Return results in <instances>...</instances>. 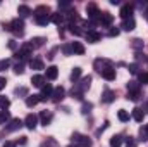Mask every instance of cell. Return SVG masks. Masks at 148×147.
Wrapping results in <instances>:
<instances>
[{"instance_id": "41", "label": "cell", "mask_w": 148, "mask_h": 147, "mask_svg": "<svg viewBox=\"0 0 148 147\" xmlns=\"http://www.w3.org/2000/svg\"><path fill=\"white\" fill-rule=\"evenodd\" d=\"M62 52H64L66 55H71V54H73V49H71V45H62Z\"/></svg>"}, {"instance_id": "20", "label": "cell", "mask_w": 148, "mask_h": 147, "mask_svg": "<svg viewBox=\"0 0 148 147\" xmlns=\"http://www.w3.org/2000/svg\"><path fill=\"white\" fill-rule=\"evenodd\" d=\"M38 102H41L40 101V94H36V95H28L26 97V106L28 107H35Z\"/></svg>"}, {"instance_id": "3", "label": "cell", "mask_w": 148, "mask_h": 147, "mask_svg": "<svg viewBox=\"0 0 148 147\" xmlns=\"http://www.w3.org/2000/svg\"><path fill=\"white\" fill-rule=\"evenodd\" d=\"M86 12H88V17H90V21H91L93 24H97V23L100 21V16H102V12L98 10V7H97L95 3H90V5L86 7Z\"/></svg>"}, {"instance_id": "26", "label": "cell", "mask_w": 148, "mask_h": 147, "mask_svg": "<svg viewBox=\"0 0 148 147\" xmlns=\"http://www.w3.org/2000/svg\"><path fill=\"white\" fill-rule=\"evenodd\" d=\"M114 99H115V94H114L112 90H105V92H103V95H102V101H103V102H107V104L112 102Z\"/></svg>"}, {"instance_id": "39", "label": "cell", "mask_w": 148, "mask_h": 147, "mask_svg": "<svg viewBox=\"0 0 148 147\" xmlns=\"http://www.w3.org/2000/svg\"><path fill=\"white\" fill-rule=\"evenodd\" d=\"M140 133H141V137H143L141 140H148V125H145V128H141Z\"/></svg>"}, {"instance_id": "50", "label": "cell", "mask_w": 148, "mask_h": 147, "mask_svg": "<svg viewBox=\"0 0 148 147\" xmlns=\"http://www.w3.org/2000/svg\"><path fill=\"white\" fill-rule=\"evenodd\" d=\"M3 147H16V144H14V142H5Z\"/></svg>"}, {"instance_id": "22", "label": "cell", "mask_w": 148, "mask_h": 147, "mask_svg": "<svg viewBox=\"0 0 148 147\" xmlns=\"http://www.w3.org/2000/svg\"><path fill=\"white\" fill-rule=\"evenodd\" d=\"M102 76H103L107 81H114V80H115V69H114V68H107L105 71H102Z\"/></svg>"}, {"instance_id": "23", "label": "cell", "mask_w": 148, "mask_h": 147, "mask_svg": "<svg viewBox=\"0 0 148 147\" xmlns=\"http://www.w3.org/2000/svg\"><path fill=\"white\" fill-rule=\"evenodd\" d=\"M143 118H145L143 109H140V107H134V109H133V119H134V121L141 123V121H143Z\"/></svg>"}, {"instance_id": "29", "label": "cell", "mask_w": 148, "mask_h": 147, "mask_svg": "<svg viewBox=\"0 0 148 147\" xmlns=\"http://www.w3.org/2000/svg\"><path fill=\"white\" fill-rule=\"evenodd\" d=\"M45 42H47V38H43V37H36V38H33L29 43L36 49V47H41V45H45Z\"/></svg>"}, {"instance_id": "31", "label": "cell", "mask_w": 148, "mask_h": 147, "mask_svg": "<svg viewBox=\"0 0 148 147\" xmlns=\"http://www.w3.org/2000/svg\"><path fill=\"white\" fill-rule=\"evenodd\" d=\"M127 92H140V83L138 81H129L127 83Z\"/></svg>"}, {"instance_id": "43", "label": "cell", "mask_w": 148, "mask_h": 147, "mask_svg": "<svg viewBox=\"0 0 148 147\" xmlns=\"http://www.w3.org/2000/svg\"><path fill=\"white\" fill-rule=\"evenodd\" d=\"M119 33H121V30H119V28H112L110 31H109V37H117Z\"/></svg>"}, {"instance_id": "51", "label": "cell", "mask_w": 148, "mask_h": 147, "mask_svg": "<svg viewBox=\"0 0 148 147\" xmlns=\"http://www.w3.org/2000/svg\"><path fill=\"white\" fill-rule=\"evenodd\" d=\"M67 147H77V146H76V144H74V146H73V144H71V146H67Z\"/></svg>"}, {"instance_id": "38", "label": "cell", "mask_w": 148, "mask_h": 147, "mask_svg": "<svg viewBox=\"0 0 148 147\" xmlns=\"http://www.w3.org/2000/svg\"><path fill=\"white\" fill-rule=\"evenodd\" d=\"M138 78H140V81H141V83L148 85V73H140V74H138Z\"/></svg>"}, {"instance_id": "7", "label": "cell", "mask_w": 148, "mask_h": 147, "mask_svg": "<svg viewBox=\"0 0 148 147\" xmlns=\"http://www.w3.org/2000/svg\"><path fill=\"white\" fill-rule=\"evenodd\" d=\"M36 125H38V116L36 114H28L26 116V119H24V126L26 128H29V130H35L36 128Z\"/></svg>"}, {"instance_id": "2", "label": "cell", "mask_w": 148, "mask_h": 147, "mask_svg": "<svg viewBox=\"0 0 148 147\" xmlns=\"http://www.w3.org/2000/svg\"><path fill=\"white\" fill-rule=\"evenodd\" d=\"M33 50H35V47L28 42V43H23V47L16 52V57L17 59H21V61H26V59H29L31 55H33Z\"/></svg>"}, {"instance_id": "35", "label": "cell", "mask_w": 148, "mask_h": 147, "mask_svg": "<svg viewBox=\"0 0 148 147\" xmlns=\"http://www.w3.org/2000/svg\"><path fill=\"white\" fill-rule=\"evenodd\" d=\"M14 73H16V74H23V73H24V64H23V62L16 64V66H14Z\"/></svg>"}, {"instance_id": "27", "label": "cell", "mask_w": 148, "mask_h": 147, "mask_svg": "<svg viewBox=\"0 0 148 147\" xmlns=\"http://www.w3.org/2000/svg\"><path fill=\"white\" fill-rule=\"evenodd\" d=\"M35 21L40 26H47L50 23V16H38V17H35Z\"/></svg>"}, {"instance_id": "47", "label": "cell", "mask_w": 148, "mask_h": 147, "mask_svg": "<svg viewBox=\"0 0 148 147\" xmlns=\"http://www.w3.org/2000/svg\"><path fill=\"white\" fill-rule=\"evenodd\" d=\"M5 85H7V80H5L3 76H0V90H3V88H5Z\"/></svg>"}, {"instance_id": "46", "label": "cell", "mask_w": 148, "mask_h": 147, "mask_svg": "<svg viewBox=\"0 0 148 147\" xmlns=\"http://www.w3.org/2000/svg\"><path fill=\"white\" fill-rule=\"evenodd\" d=\"M59 7H60V9H71V3H67V2H59Z\"/></svg>"}, {"instance_id": "30", "label": "cell", "mask_w": 148, "mask_h": 147, "mask_svg": "<svg viewBox=\"0 0 148 147\" xmlns=\"http://www.w3.org/2000/svg\"><path fill=\"white\" fill-rule=\"evenodd\" d=\"M79 78H81V68H74L73 73H71V81L73 83H77Z\"/></svg>"}, {"instance_id": "15", "label": "cell", "mask_w": 148, "mask_h": 147, "mask_svg": "<svg viewBox=\"0 0 148 147\" xmlns=\"http://www.w3.org/2000/svg\"><path fill=\"white\" fill-rule=\"evenodd\" d=\"M50 21L60 26V24L66 21V17H64V14H62V12H52V14H50Z\"/></svg>"}, {"instance_id": "24", "label": "cell", "mask_w": 148, "mask_h": 147, "mask_svg": "<svg viewBox=\"0 0 148 147\" xmlns=\"http://www.w3.org/2000/svg\"><path fill=\"white\" fill-rule=\"evenodd\" d=\"M57 76H59L57 66H48V68H47V78H48V80H55Z\"/></svg>"}, {"instance_id": "17", "label": "cell", "mask_w": 148, "mask_h": 147, "mask_svg": "<svg viewBox=\"0 0 148 147\" xmlns=\"http://www.w3.org/2000/svg\"><path fill=\"white\" fill-rule=\"evenodd\" d=\"M38 118L41 119V125L47 126V125H50V121H52V112H50V111H41V114H40Z\"/></svg>"}, {"instance_id": "48", "label": "cell", "mask_w": 148, "mask_h": 147, "mask_svg": "<svg viewBox=\"0 0 148 147\" xmlns=\"http://www.w3.org/2000/svg\"><path fill=\"white\" fill-rule=\"evenodd\" d=\"M126 144H127V147H134V140H133V139H127Z\"/></svg>"}, {"instance_id": "37", "label": "cell", "mask_w": 148, "mask_h": 147, "mask_svg": "<svg viewBox=\"0 0 148 147\" xmlns=\"http://www.w3.org/2000/svg\"><path fill=\"white\" fill-rule=\"evenodd\" d=\"M9 66H10V61H9V59H3V61H0V71H5Z\"/></svg>"}, {"instance_id": "16", "label": "cell", "mask_w": 148, "mask_h": 147, "mask_svg": "<svg viewBox=\"0 0 148 147\" xmlns=\"http://www.w3.org/2000/svg\"><path fill=\"white\" fill-rule=\"evenodd\" d=\"M134 26H136L134 17H129V19H124V21H122V26H121V28H122L124 31H133Z\"/></svg>"}, {"instance_id": "36", "label": "cell", "mask_w": 148, "mask_h": 147, "mask_svg": "<svg viewBox=\"0 0 148 147\" xmlns=\"http://www.w3.org/2000/svg\"><path fill=\"white\" fill-rule=\"evenodd\" d=\"M127 99H129V101H134V102H136V101L140 99V92H127Z\"/></svg>"}, {"instance_id": "21", "label": "cell", "mask_w": 148, "mask_h": 147, "mask_svg": "<svg viewBox=\"0 0 148 147\" xmlns=\"http://www.w3.org/2000/svg\"><path fill=\"white\" fill-rule=\"evenodd\" d=\"M71 49H73V54H77V55H83L84 54V45L81 42H73Z\"/></svg>"}, {"instance_id": "10", "label": "cell", "mask_w": 148, "mask_h": 147, "mask_svg": "<svg viewBox=\"0 0 148 147\" xmlns=\"http://www.w3.org/2000/svg\"><path fill=\"white\" fill-rule=\"evenodd\" d=\"M23 125H24V123H23L19 118H14V119H10V123L5 126V132H16V130H19Z\"/></svg>"}, {"instance_id": "34", "label": "cell", "mask_w": 148, "mask_h": 147, "mask_svg": "<svg viewBox=\"0 0 148 147\" xmlns=\"http://www.w3.org/2000/svg\"><path fill=\"white\" fill-rule=\"evenodd\" d=\"M9 106H10V101H9L7 97H0V109L5 111Z\"/></svg>"}, {"instance_id": "5", "label": "cell", "mask_w": 148, "mask_h": 147, "mask_svg": "<svg viewBox=\"0 0 148 147\" xmlns=\"http://www.w3.org/2000/svg\"><path fill=\"white\" fill-rule=\"evenodd\" d=\"M52 94H53V87H52L50 83H45L43 88H41V94H40V101L45 102V101L52 99Z\"/></svg>"}, {"instance_id": "18", "label": "cell", "mask_w": 148, "mask_h": 147, "mask_svg": "<svg viewBox=\"0 0 148 147\" xmlns=\"http://www.w3.org/2000/svg\"><path fill=\"white\" fill-rule=\"evenodd\" d=\"M33 14H35V17H38V16H48L50 14V7L48 5H38Z\"/></svg>"}, {"instance_id": "9", "label": "cell", "mask_w": 148, "mask_h": 147, "mask_svg": "<svg viewBox=\"0 0 148 147\" xmlns=\"http://www.w3.org/2000/svg\"><path fill=\"white\" fill-rule=\"evenodd\" d=\"M121 17L122 19H129V17H133V5L131 3H124L122 7H121Z\"/></svg>"}, {"instance_id": "44", "label": "cell", "mask_w": 148, "mask_h": 147, "mask_svg": "<svg viewBox=\"0 0 148 147\" xmlns=\"http://www.w3.org/2000/svg\"><path fill=\"white\" fill-rule=\"evenodd\" d=\"M129 71L133 74H138V64H129Z\"/></svg>"}, {"instance_id": "4", "label": "cell", "mask_w": 148, "mask_h": 147, "mask_svg": "<svg viewBox=\"0 0 148 147\" xmlns=\"http://www.w3.org/2000/svg\"><path fill=\"white\" fill-rule=\"evenodd\" d=\"M73 140L76 142V146L77 147H91V140H90V137H86V135H81V133H74L73 135Z\"/></svg>"}, {"instance_id": "14", "label": "cell", "mask_w": 148, "mask_h": 147, "mask_svg": "<svg viewBox=\"0 0 148 147\" xmlns=\"http://www.w3.org/2000/svg\"><path fill=\"white\" fill-rule=\"evenodd\" d=\"M17 14H19V17H21V19H24V17L31 16V14H33V10H31L28 5H19V7H17Z\"/></svg>"}, {"instance_id": "13", "label": "cell", "mask_w": 148, "mask_h": 147, "mask_svg": "<svg viewBox=\"0 0 148 147\" xmlns=\"http://www.w3.org/2000/svg\"><path fill=\"white\" fill-rule=\"evenodd\" d=\"M112 21H114V17H112L110 12H102V16H100V21H98V23H100L102 26H110Z\"/></svg>"}, {"instance_id": "25", "label": "cell", "mask_w": 148, "mask_h": 147, "mask_svg": "<svg viewBox=\"0 0 148 147\" xmlns=\"http://www.w3.org/2000/svg\"><path fill=\"white\" fill-rule=\"evenodd\" d=\"M29 68L31 69H45V64L41 59H31L29 61Z\"/></svg>"}, {"instance_id": "19", "label": "cell", "mask_w": 148, "mask_h": 147, "mask_svg": "<svg viewBox=\"0 0 148 147\" xmlns=\"http://www.w3.org/2000/svg\"><path fill=\"white\" fill-rule=\"evenodd\" d=\"M31 83H33L35 87L43 88V85H45V76H43V74H33V76H31Z\"/></svg>"}, {"instance_id": "6", "label": "cell", "mask_w": 148, "mask_h": 147, "mask_svg": "<svg viewBox=\"0 0 148 147\" xmlns=\"http://www.w3.org/2000/svg\"><path fill=\"white\" fill-rule=\"evenodd\" d=\"M90 83H91V76H84V78H83V80H81V81H79V83H77L76 87H74V88H76L77 92L84 94V92H86V90L90 88Z\"/></svg>"}, {"instance_id": "45", "label": "cell", "mask_w": 148, "mask_h": 147, "mask_svg": "<svg viewBox=\"0 0 148 147\" xmlns=\"http://www.w3.org/2000/svg\"><path fill=\"white\" fill-rule=\"evenodd\" d=\"M91 107H93V106H91L90 102H88V104H83V112H84V114H86V112H90Z\"/></svg>"}, {"instance_id": "11", "label": "cell", "mask_w": 148, "mask_h": 147, "mask_svg": "<svg viewBox=\"0 0 148 147\" xmlns=\"http://www.w3.org/2000/svg\"><path fill=\"white\" fill-rule=\"evenodd\" d=\"M84 35H86V40H88L90 43H97V42H100V38H102V35H100L97 30H90V31H86Z\"/></svg>"}, {"instance_id": "1", "label": "cell", "mask_w": 148, "mask_h": 147, "mask_svg": "<svg viewBox=\"0 0 148 147\" xmlns=\"http://www.w3.org/2000/svg\"><path fill=\"white\" fill-rule=\"evenodd\" d=\"M5 30H9L10 33H14L16 37H23L24 35V21L21 19V17H16V19H12L7 26H3Z\"/></svg>"}, {"instance_id": "8", "label": "cell", "mask_w": 148, "mask_h": 147, "mask_svg": "<svg viewBox=\"0 0 148 147\" xmlns=\"http://www.w3.org/2000/svg\"><path fill=\"white\" fill-rule=\"evenodd\" d=\"M107 68H114V66H112V62L105 61V59H97V61H95V69H97L98 73L105 71Z\"/></svg>"}, {"instance_id": "32", "label": "cell", "mask_w": 148, "mask_h": 147, "mask_svg": "<svg viewBox=\"0 0 148 147\" xmlns=\"http://www.w3.org/2000/svg\"><path fill=\"white\" fill-rule=\"evenodd\" d=\"M9 119H10V114H9V111H0V125H5Z\"/></svg>"}, {"instance_id": "33", "label": "cell", "mask_w": 148, "mask_h": 147, "mask_svg": "<svg viewBox=\"0 0 148 147\" xmlns=\"http://www.w3.org/2000/svg\"><path fill=\"white\" fill-rule=\"evenodd\" d=\"M117 118L122 121V123H126V121H129V114H127V111H124V109H121L119 112H117Z\"/></svg>"}, {"instance_id": "40", "label": "cell", "mask_w": 148, "mask_h": 147, "mask_svg": "<svg viewBox=\"0 0 148 147\" xmlns=\"http://www.w3.org/2000/svg\"><path fill=\"white\" fill-rule=\"evenodd\" d=\"M133 47L134 49H143V42L140 38H136V40H133Z\"/></svg>"}, {"instance_id": "28", "label": "cell", "mask_w": 148, "mask_h": 147, "mask_svg": "<svg viewBox=\"0 0 148 147\" xmlns=\"http://www.w3.org/2000/svg\"><path fill=\"white\" fill-rule=\"evenodd\" d=\"M122 142H124V140H122L121 135H114V137L110 139V147H121Z\"/></svg>"}, {"instance_id": "12", "label": "cell", "mask_w": 148, "mask_h": 147, "mask_svg": "<svg viewBox=\"0 0 148 147\" xmlns=\"http://www.w3.org/2000/svg\"><path fill=\"white\" fill-rule=\"evenodd\" d=\"M64 95H66V90H64L62 87H57V88H53L52 101H53V102H60V101L64 99Z\"/></svg>"}, {"instance_id": "42", "label": "cell", "mask_w": 148, "mask_h": 147, "mask_svg": "<svg viewBox=\"0 0 148 147\" xmlns=\"http://www.w3.org/2000/svg\"><path fill=\"white\" fill-rule=\"evenodd\" d=\"M16 94H17V95H26V97H28V88H24V87L16 88Z\"/></svg>"}, {"instance_id": "49", "label": "cell", "mask_w": 148, "mask_h": 147, "mask_svg": "<svg viewBox=\"0 0 148 147\" xmlns=\"http://www.w3.org/2000/svg\"><path fill=\"white\" fill-rule=\"evenodd\" d=\"M9 47H10V49H12V50H14V49H16V47H17V45H16V42H14V40H10V42H9Z\"/></svg>"}]
</instances>
